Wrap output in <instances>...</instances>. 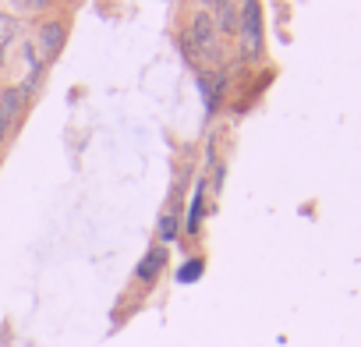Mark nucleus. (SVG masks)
Segmentation results:
<instances>
[{"mask_svg":"<svg viewBox=\"0 0 361 347\" xmlns=\"http://www.w3.org/2000/svg\"><path fill=\"white\" fill-rule=\"evenodd\" d=\"M199 276H202V259L185 262V266H180V273H177V280H180V284H192V280H199Z\"/></svg>","mask_w":361,"mask_h":347,"instance_id":"obj_8","label":"nucleus"},{"mask_svg":"<svg viewBox=\"0 0 361 347\" xmlns=\"http://www.w3.org/2000/svg\"><path fill=\"white\" fill-rule=\"evenodd\" d=\"M192 39L199 43V50H202L206 57H216V25H213V18H209L206 11L195 15V22H192Z\"/></svg>","mask_w":361,"mask_h":347,"instance_id":"obj_2","label":"nucleus"},{"mask_svg":"<svg viewBox=\"0 0 361 347\" xmlns=\"http://www.w3.org/2000/svg\"><path fill=\"white\" fill-rule=\"evenodd\" d=\"M4 131H8V117H4V110H0V142H4Z\"/></svg>","mask_w":361,"mask_h":347,"instance_id":"obj_12","label":"nucleus"},{"mask_svg":"<svg viewBox=\"0 0 361 347\" xmlns=\"http://www.w3.org/2000/svg\"><path fill=\"white\" fill-rule=\"evenodd\" d=\"M166 266V248H152V252H145V259L138 262V269H135V276L138 280H156V273Z\"/></svg>","mask_w":361,"mask_h":347,"instance_id":"obj_4","label":"nucleus"},{"mask_svg":"<svg viewBox=\"0 0 361 347\" xmlns=\"http://www.w3.org/2000/svg\"><path fill=\"white\" fill-rule=\"evenodd\" d=\"M22 99H25V89H22V85H15V89H4V92H0V110H4L8 124L18 117V110H22Z\"/></svg>","mask_w":361,"mask_h":347,"instance_id":"obj_6","label":"nucleus"},{"mask_svg":"<svg viewBox=\"0 0 361 347\" xmlns=\"http://www.w3.org/2000/svg\"><path fill=\"white\" fill-rule=\"evenodd\" d=\"M61 47H64V25L61 22H43V29H39V50H43V57H54Z\"/></svg>","mask_w":361,"mask_h":347,"instance_id":"obj_3","label":"nucleus"},{"mask_svg":"<svg viewBox=\"0 0 361 347\" xmlns=\"http://www.w3.org/2000/svg\"><path fill=\"white\" fill-rule=\"evenodd\" d=\"M173 238H177V217H173V213H166V217L159 220V241H166V245H170Z\"/></svg>","mask_w":361,"mask_h":347,"instance_id":"obj_10","label":"nucleus"},{"mask_svg":"<svg viewBox=\"0 0 361 347\" xmlns=\"http://www.w3.org/2000/svg\"><path fill=\"white\" fill-rule=\"evenodd\" d=\"M199 220H202V185L195 188V199H192V217H188V234L199 231Z\"/></svg>","mask_w":361,"mask_h":347,"instance_id":"obj_9","label":"nucleus"},{"mask_svg":"<svg viewBox=\"0 0 361 347\" xmlns=\"http://www.w3.org/2000/svg\"><path fill=\"white\" fill-rule=\"evenodd\" d=\"M0 61H4V57H0Z\"/></svg>","mask_w":361,"mask_h":347,"instance_id":"obj_13","label":"nucleus"},{"mask_svg":"<svg viewBox=\"0 0 361 347\" xmlns=\"http://www.w3.org/2000/svg\"><path fill=\"white\" fill-rule=\"evenodd\" d=\"M15 36H18V22L11 15H0V57H4V50L15 43Z\"/></svg>","mask_w":361,"mask_h":347,"instance_id":"obj_7","label":"nucleus"},{"mask_svg":"<svg viewBox=\"0 0 361 347\" xmlns=\"http://www.w3.org/2000/svg\"><path fill=\"white\" fill-rule=\"evenodd\" d=\"M238 18H241L238 29H241V50H245V57H259L262 54V11H259V0H245Z\"/></svg>","mask_w":361,"mask_h":347,"instance_id":"obj_1","label":"nucleus"},{"mask_svg":"<svg viewBox=\"0 0 361 347\" xmlns=\"http://www.w3.org/2000/svg\"><path fill=\"white\" fill-rule=\"evenodd\" d=\"M238 8L231 4V0H220L216 4V18H213V25L220 29V32H238Z\"/></svg>","mask_w":361,"mask_h":347,"instance_id":"obj_5","label":"nucleus"},{"mask_svg":"<svg viewBox=\"0 0 361 347\" xmlns=\"http://www.w3.org/2000/svg\"><path fill=\"white\" fill-rule=\"evenodd\" d=\"M15 4H18L22 11H43V8L50 4V0H15Z\"/></svg>","mask_w":361,"mask_h":347,"instance_id":"obj_11","label":"nucleus"}]
</instances>
